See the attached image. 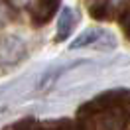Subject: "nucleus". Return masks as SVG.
<instances>
[{"label":"nucleus","instance_id":"1","mask_svg":"<svg viewBox=\"0 0 130 130\" xmlns=\"http://www.w3.org/2000/svg\"><path fill=\"white\" fill-rule=\"evenodd\" d=\"M69 26H71V12L69 10H65L63 12V18H61V22H59V40L61 38H65L67 34H69Z\"/></svg>","mask_w":130,"mask_h":130},{"label":"nucleus","instance_id":"2","mask_svg":"<svg viewBox=\"0 0 130 130\" xmlns=\"http://www.w3.org/2000/svg\"><path fill=\"white\" fill-rule=\"evenodd\" d=\"M99 36H101L99 32H89V34H85V36H81V38H77L71 47H83V45H87V43H93Z\"/></svg>","mask_w":130,"mask_h":130}]
</instances>
